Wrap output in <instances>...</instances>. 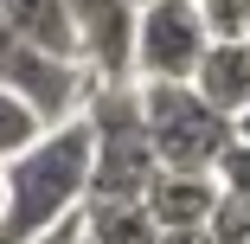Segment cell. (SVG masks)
I'll return each mask as SVG.
<instances>
[{"instance_id": "7", "label": "cell", "mask_w": 250, "mask_h": 244, "mask_svg": "<svg viewBox=\"0 0 250 244\" xmlns=\"http://www.w3.org/2000/svg\"><path fill=\"white\" fill-rule=\"evenodd\" d=\"M0 20H7V32H13L20 45H32V52L58 58V65H83L77 26H71V7H64V0H7Z\"/></svg>"}, {"instance_id": "14", "label": "cell", "mask_w": 250, "mask_h": 244, "mask_svg": "<svg viewBox=\"0 0 250 244\" xmlns=\"http://www.w3.org/2000/svg\"><path fill=\"white\" fill-rule=\"evenodd\" d=\"M231 135H237V141H244V148H250V110H244V116L231 122Z\"/></svg>"}, {"instance_id": "12", "label": "cell", "mask_w": 250, "mask_h": 244, "mask_svg": "<svg viewBox=\"0 0 250 244\" xmlns=\"http://www.w3.org/2000/svg\"><path fill=\"white\" fill-rule=\"evenodd\" d=\"M206 244H250V206L231 200V193H218L212 225H206Z\"/></svg>"}, {"instance_id": "15", "label": "cell", "mask_w": 250, "mask_h": 244, "mask_svg": "<svg viewBox=\"0 0 250 244\" xmlns=\"http://www.w3.org/2000/svg\"><path fill=\"white\" fill-rule=\"evenodd\" d=\"M122 7H128V13H147V7H154V0H122Z\"/></svg>"}, {"instance_id": "5", "label": "cell", "mask_w": 250, "mask_h": 244, "mask_svg": "<svg viewBox=\"0 0 250 244\" xmlns=\"http://www.w3.org/2000/svg\"><path fill=\"white\" fill-rule=\"evenodd\" d=\"M77 26V52L96 84H135V13L122 0H64Z\"/></svg>"}, {"instance_id": "9", "label": "cell", "mask_w": 250, "mask_h": 244, "mask_svg": "<svg viewBox=\"0 0 250 244\" xmlns=\"http://www.w3.org/2000/svg\"><path fill=\"white\" fill-rule=\"evenodd\" d=\"M83 244H161L147 206H83Z\"/></svg>"}, {"instance_id": "2", "label": "cell", "mask_w": 250, "mask_h": 244, "mask_svg": "<svg viewBox=\"0 0 250 244\" xmlns=\"http://www.w3.org/2000/svg\"><path fill=\"white\" fill-rule=\"evenodd\" d=\"M135 90H141V129L161 174H218V161L237 141L231 122L199 103L192 84H135Z\"/></svg>"}, {"instance_id": "10", "label": "cell", "mask_w": 250, "mask_h": 244, "mask_svg": "<svg viewBox=\"0 0 250 244\" xmlns=\"http://www.w3.org/2000/svg\"><path fill=\"white\" fill-rule=\"evenodd\" d=\"M39 135H45V122L20 103V96H7V90H0V167H7V161H20Z\"/></svg>"}, {"instance_id": "13", "label": "cell", "mask_w": 250, "mask_h": 244, "mask_svg": "<svg viewBox=\"0 0 250 244\" xmlns=\"http://www.w3.org/2000/svg\"><path fill=\"white\" fill-rule=\"evenodd\" d=\"M218 193H231V200H244L250 206V148H244V141H231V155L218 161Z\"/></svg>"}, {"instance_id": "6", "label": "cell", "mask_w": 250, "mask_h": 244, "mask_svg": "<svg viewBox=\"0 0 250 244\" xmlns=\"http://www.w3.org/2000/svg\"><path fill=\"white\" fill-rule=\"evenodd\" d=\"M147 219H154L161 238H186V231H206L212 206H218V180L212 174H161L147 186Z\"/></svg>"}, {"instance_id": "8", "label": "cell", "mask_w": 250, "mask_h": 244, "mask_svg": "<svg viewBox=\"0 0 250 244\" xmlns=\"http://www.w3.org/2000/svg\"><path fill=\"white\" fill-rule=\"evenodd\" d=\"M192 90H199L206 110H218L225 122H237L250 110V39L206 45V58H199V71H192Z\"/></svg>"}, {"instance_id": "1", "label": "cell", "mask_w": 250, "mask_h": 244, "mask_svg": "<svg viewBox=\"0 0 250 244\" xmlns=\"http://www.w3.org/2000/svg\"><path fill=\"white\" fill-rule=\"evenodd\" d=\"M0 180H7L0 244H39L45 231L77 219L90 200V129H83V116L45 129L20 161L0 167Z\"/></svg>"}, {"instance_id": "4", "label": "cell", "mask_w": 250, "mask_h": 244, "mask_svg": "<svg viewBox=\"0 0 250 244\" xmlns=\"http://www.w3.org/2000/svg\"><path fill=\"white\" fill-rule=\"evenodd\" d=\"M206 45L212 39L192 0H154L135 13V84H192Z\"/></svg>"}, {"instance_id": "3", "label": "cell", "mask_w": 250, "mask_h": 244, "mask_svg": "<svg viewBox=\"0 0 250 244\" xmlns=\"http://www.w3.org/2000/svg\"><path fill=\"white\" fill-rule=\"evenodd\" d=\"M0 90L20 96L45 129H58V122H77V110L90 103L96 84H90L83 65H58V58L32 52V45H20L7 32V20H0Z\"/></svg>"}, {"instance_id": "11", "label": "cell", "mask_w": 250, "mask_h": 244, "mask_svg": "<svg viewBox=\"0 0 250 244\" xmlns=\"http://www.w3.org/2000/svg\"><path fill=\"white\" fill-rule=\"evenodd\" d=\"M199 20H206V39L212 45H237L250 39V0H192Z\"/></svg>"}, {"instance_id": "16", "label": "cell", "mask_w": 250, "mask_h": 244, "mask_svg": "<svg viewBox=\"0 0 250 244\" xmlns=\"http://www.w3.org/2000/svg\"><path fill=\"white\" fill-rule=\"evenodd\" d=\"M0 212H7V180H0Z\"/></svg>"}]
</instances>
